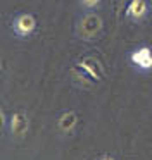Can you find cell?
<instances>
[{
  "label": "cell",
  "instance_id": "1",
  "mask_svg": "<svg viewBox=\"0 0 152 160\" xmlns=\"http://www.w3.org/2000/svg\"><path fill=\"white\" fill-rule=\"evenodd\" d=\"M102 29V19L97 14H86L79 21V36L85 40H90Z\"/></svg>",
  "mask_w": 152,
  "mask_h": 160
},
{
  "label": "cell",
  "instance_id": "2",
  "mask_svg": "<svg viewBox=\"0 0 152 160\" xmlns=\"http://www.w3.org/2000/svg\"><path fill=\"white\" fill-rule=\"evenodd\" d=\"M36 28V19L33 14H19L12 22V29L17 36H30Z\"/></svg>",
  "mask_w": 152,
  "mask_h": 160
},
{
  "label": "cell",
  "instance_id": "3",
  "mask_svg": "<svg viewBox=\"0 0 152 160\" xmlns=\"http://www.w3.org/2000/svg\"><path fill=\"white\" fill-rule=\"evenodd\" d=\"M78 64L85 67V69L88 71V72L92 74V76L95 78L97 81H102L104 78H106V71H104L102 64H100L99 60L95 59V57H92V55H83L81 59L78 60Z\"/></svg>",
  "mask_w": 152,
  "mask_h": 160
},
{
  "label": "cell",
  "instance_id": "4",
  "mask_svg": "<svg viewBox=\"0 0 152 160\" xmlns=\"http://www.w3.org/2000/svg\"><path fill=\"white\" fill-rule=\"evenodd\" d=\"M131 62L135 64L140 69H150L152 67V50L147 47H142V48L135 50L131 53Z\"/></svg>",
  "mask_w": 152,
  "mask_h": 160
},
{
  "label": "cell",
  "instance_id": "5",
  "mask_svg": "<svg viewBox=\"0 0 152 160\" xmlns=\"http://www.w3.org/2000/svg\"><path fill=\"white\" fill-rule=\"evenodd\" d=\"M28 129V117L23 112H14L10 117V132L14 136H23Z\"/></svg>",
  "mask_w": 152,
  "mask_h": 160
},
{
  "label": "cell",
  "instance_id": "6",
  "mask_svg": "<svg viewBox=\"0 0 152 160\" xmlns=\"http://www.w3.org/2000/svg\"><path fill=\"white\" fill-rule=\"evenodd\" d=\"M126 14L130 19H142L145 14H147V4L145 0H130L126 7Z\"/></svg>",
  "mask_w": 152,
  "mask_h": 160
},
{
  "label": "cell",
  "instance_id": "7",
  "mask_svg": "<svg viewBox=\"0 0 152 160\" xmlns=\"http://www.w3.org/2000/svg\"><path fill=\"white\" fill-rule=\"evenodd\" d=\"M71 71H73V74H74V76L78 78V79L81 81V83H85V84H95V83H99V81H97L95 78H93L92 74H90L83 66H79L78 62H76L74 66L71 67Z\"/></svg>",
  "mask_w": 152,
  "mask_h": 160
},
{
  "label": "cell",
  "instance_id": "8",
  "mask_svg": "<svg viewBox=\"0 0 152 160\" xmlns=\"http://www.w3.org/2000/svg\"><path fill=\"white\" fill-rule=\"evenodd\" d=\"M76 121H78V117H76V114L73 110H68V112H64V114L59 117V128L62 129V131H71L73 128H74V124H76Z\"/></svg>",
  "mask_w": 152,
  "mask_h": 160
},
{
  "label": "cell",
  "instance_id": "9",
  "mask_svg": "<svg viewBox=\"0 0 152 160\" xmlns=\"http://www.w3.org/2000/svg\"><path fill=\"white\" fill-rule=\"evenodd\" d=\"M81 4L85 5L86 9H93L100 4V0H81Z\"/></svg>",
  "mask_w": 152,
  "mask_h": 160
},
{
  "label": "cell",
  "instance_id": "10",
  "mask_svg": "<svg viewBox=\"0 0 152 160\" xmlns=\"http://www.w3.org/2000/svg\"><path fill=\"white\" fill-rule=\"evenodd\" d=\"M102 160H114V158H112V157H109V155H104Z\"/></svg>",
  "mask_w": 152,
  "mask_h": 160
}]
</instances>
